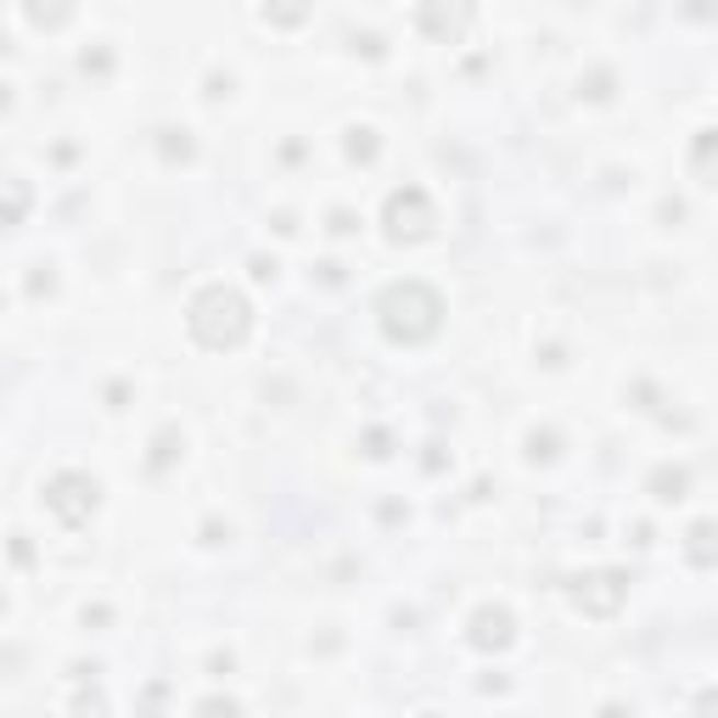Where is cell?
<instances>
[{"mask_svg": "<svg viewBox=\"0 0 718 718\" xmlns=\"http://www.w3.org/2000/svg\"><path fill=\"white\" fill-rule=\"evenodd\" d=\"M185 326H191V338H197L208 354H230V349H242V343H248L253 309H248V298L236 293V286L214 281V286H203V293L191 298Z\"/></svg>", "mask_w": 718, "mask_h": 718, "instance_id": "6da1fadb", "label": "cell"}, {"mask_svg": "<svg viewBox=\"0 0 718 718\" xmlns=\"http://www.w3.org/2000/svg\"><path fill=\"white\" fill-rule=\"evenodd\" d=\"M376 320H381V331H388L394 343L421 349V343L438 338V326H444V298H438L426 281H394L388 293L376 298Z\"/></svg>", "mask_w": 718, "mask_h": 718, "instance_id": "7a4b0ae2", "label": "cell"}, {"mask_svg": "<svg viewBox=\"0 0 718 718\" xmlns=\"http://www.w3.org/2000/svg\"><path fill=\"white\" fill-rule=\"evenodd\" d=\"M381 225H388L394 242H426V236L438 230V208L421 185H404L388 197V208H381Z\"/></svg>", "mask_w": 718, "mask_h": 718, "instance_id": "3957f363", "label": "cell"}, {"mask_svg": "<svg viewBox=\"0 0 718 718\" xmlns=\"http://www.w3.org/2000/svg\"><path fill=\"white\" fill-rule=\"evenodd\" d=\"M95 477L84 471H57L52 483H45V511H52L57 522H68V528H84V522L95 516Z\"/></svg>", "mask_w": 718, "mask_h": 718, "instance_id": "277c9868", "label": "cell"}, {"mask_svg": "<svg viewBox=\"0 0 718 718\" xmlns=\"http://www.w3.org/2000/svg\"><path fill=\"white\" fill-rule=\"evenodd\" d=\"M471 18H477L471 0H421V7H415V29L426 39H438V45H460Z\"/></svg>", "mask_w": 718, "mask_h": 718, "instance_id": "5b68a950", "label": "cell"}, {"mask_svg": "<svg viewBox=\"0 0 718 718\" xmlns=\"http://www.w3.org/2000/svg\"><path fill=\"white\" fill-rule=\"evenodd\" d=\"M567 595L590 617H612L617 606H624V595H629V579H624V572H584V579H572Z\"/></svg>", "mask_w": 718, "mask_h": 718, "instance_id": "8992f818", "label": "cell"}, {"mask_svg": "<svg viewBox=\"0 0 718 718\" xmlns=\"http://www.w3.org/2000/svg\"><path fill=\"white\" fill-rule=\"evenodd\" d=\"M466 640H471L477 651H511V640H516L511 612H505V606H483V612H471V629H466Z\"/></svg>", "mask_w": 718, "mask_h": 718, "instance_id": "52a82bcc", "label": "cell"}, {"mask_svg": "<svg viewBox=\"0 0 718 718\" xmlns=\"http://www.w3.org/2000/svg\"><path fill=\"white\" fill-rule=\"evenodd\" d=\"M23 12L34 29H62L73 18V0H23Z\"/></svg>", "mask_w": 718, "mask_h": 718, "instance_id": "ba28073f", "label": "cell"}, {"mask_svg": "<svg viewBox=\"0 0 718 718\" xmlns=\"http://www.w3.org/2000/svg\"><path fill=\"white\" fill-rule=\"evenodd\" d=\"M264 18L281 23V29H298L309 18V0H264Z\"/></svg>", "mask_w": 718, "mask_h": 718, "instance_id": "9c48e42d", "label": "cell"}, {"mask_svg": "<svg viewBox=\"0 0 718 718\" xmlns=\"http://www.w3.org/2000/svg\"><path fill=\"white\" fill-rule=\"evenodd\" d=\"M685 494V471H657V500H680Z\"/></svg>", "mask_w": 718, "mask_h": 718, "instance_id": "30bf717a", "label": "cell"}, {"mask_svg": "<svg viewBox=\"0 0 718 718\" xmlns=\"http://www.w3.org/2000/svg\"><path fill=\"white\" fill-rule=\"evenodd\" d=\"M691 539H696V545H691V561H696V567H707V561H713V550H707V539H713V528H707V522H702V528H696Z\"/></svg>", "mask_w": 718, "mask_h": 718, "instance_id": "8fae6325", "label": "cell"}, {"mask_svg": "<svg viewBox=\"0 0 718 718\" xmlns=\"http://www.w3.org/2000/svg\"><path fill=\"white\" fill-rule=\"evenodd\" d=\"M349 152H354V158H376V140H371V129H354Z\"/></svg>", "mask_w": 718, "mask_h": 718, "instance_id": "7c38bea8", "label": "cell"}, {"mask_svg": "<svg viewBox=\"0 0 718 718\" xmlns=\"http://www.w3.org/2000/svg\"><path fill=\"white\" fill-rule=\"evenodd\" d=\"M0 612H7V595H0Z\"/></svg>", "mask_w": 718, "mask_h": 718, "instance_id": "4fadbf2b", "label": "cell"}]
</instances>
